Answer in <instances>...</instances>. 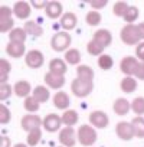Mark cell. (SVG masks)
<instances>
[{
    "label": "cell",
    "mask_w": 144,
    "mask_h": 147,
    "mask_svg": "<svg viewBox=\"0 0 144 147\" xmlns=\"http://www.w3.org/2000/svg\"><path fill=\"white\" fill-rule=\"evenodd\" d=\"M71 42L72 39L68 32H56L50 39V46L55 52H66L68 48L71 46Z\"/></svg>",
    "instance_id": "6da1fadb"
},
{
    "label": "cell",
    "mask_w": 144,
    "mask_h": 147,
    "mask_svg": "<svg viewBox=\"0 0 144 147\" xmlns=\"http://www.w3.org/2000/svg\"><path fill=\"white\" fill-rule=\"evenodd\" d=\"M97 138H98V134L94 127H91L88 124H82L78 128V141L81 143V146L89 147L97 141Z\"/></svg>",
    "instance_id": "7a4b0ae2"
},
{
    "label": "cell",
    "mask_w": 144,
    "mask_h": 147,
    "mask_svg": "<svg viewBox=\"0 0 144 147\" xmlns=\"http://www.w3.org/2000/svg\"><path fill=\"white\" fill-rule=\"evenodd\" d=\"M92 90H94V82H89V81H82V80L75 78L71 84V91L78 98L88 97L92 92Z\"/></svg>",
    "instance_id": "3957f363"
},
{
    "label": "cell",
    "mask_w": 144,
    "mask_h": 147,
    "mask_svg": "<svg viewBox=\"0 0 144 147\" xmlns=\"http://www.w3.org/2000/svg\"><path fill=\"white\" fill-rule=\"evenodd\" d=\"M121 40L125 43V45H138L141 38H140V33H138V29H137V25H125L122 29H121Z\"/></svg>",
    "instance_id": "277c9868"
},
{
    "label": "cell",
    "mask_w": 144,
    "mask_h": 147,
    "mask_svg": "<svg viewBox=\"0 0 144 147\" xmlns=\"http://www.w3.org/2000/svg\"><path fill=\"white\" fill-rule=\"evenodd\" d=\"M12 9L7 6H0V32L2 33H10L13 30V18H12Z\"/></svg>",
    "instance_id": "5b68a950"
},
{
    "label": "cell",
    "mask_w": 144,
    "mask_h": 147,
    "mask_svg": "<svg viewBox=\"0 0 144 147\" xmlns=\"http://www.w3.org/2000/svg\"><path fill=\"white\" fill-rule=\"evenodd\" d=\"M77 140H78V133H75L72 127H63L59 131V143L63 147H74L77 144Z\"/></svg>",
    "instance_id": "8992f818"
},
{
    "label": "cell",
    "mask_w": 144,
    "mask_h": 147,
    "mask_svg": "<svg viewBox=\"0 0 144 147\" xmlns=\"http://www.w3.org/2000/svg\"><path fill=\"white\" fill-rule=\"evenodd\" d=\"M138 61L134 56H124L120 62V69L125 77H135V72L138 68Z\"/></svg>",
    "instance_id": "52a82bcc"
},
{
    "label": "cell",
    "mask_w": 144,
    "mask_h": 147,
    "mask_svg": "<svg viewBox=\"0 0 144 147\" xmlns=\"http://www.w3.org/2000/svg\"><path fill=\"white\" fill-rule=\"evenodd\" d=\"M25 62H26V65H28L29 68L38 69V68H40V66L43 65L45 56H43V53H42L40 51L32 49V51H29V52L25 55Z\"/></svg>",
    "instance_id": "ba28073f"
},
{
    "label": "cell",
    "mask_w": 144,
    "mask_h": 147,
    "mask_svg": "<svg viewBox=\"0 0 144 147\" xmlns=\"http://www.w3.org/2000/svg\"><path fill=\"white\" fill-rule=\"evenodd\" d=\"M40 125H43V120L35 114H26L20 121V127L28 133L35 130V128H40Z\"/></svg>",
    "instance_id": "9c48e42d"
},
{
    "label": "cell",
    "mask_w": 144,
    "mask_h": 147,
    "mask_svg": "<svg viewBox=\"0 0 144 147\" xmlns=\"http://www.w3.org/2000/svg\"><path fill=\"white\" fill-rule=\"evenodd\" d=\"M115 133H117V136H118L121 140H124V141H128V140H131L133 137H135L133 124H131V123H127V121H120V123L115 125Z\"/></svg>",
    "instance_id": "30bf717a"
},
{
    "label": "cell",
    "mask_w": 144,
    "mask_h": 147,
    "mask_svg": "<svg viewBox=\"0 0 144 147\" xmlns=\"http://www.w3.org/2000/svg\"><path fill=\"white\" fill-rule=\"evenodd\" d=\"M88 118H89V123H91L94 127H97V128H105V127H108V124H110L108 115H107L104 111H100V110L92 111Z\"/></svg>",
    "instance_id": "8fae6325"
},
{
    "label": "cell",
    "mask_w": 144,
    "mask_h": 147,
    "mask_svg": "<svg viewBox=\"0 0 144 147\" xmlns=\"http://www.w3.org/2000/svg\"><path fill=\"white\" fill-rule=\"evenodd\" d=\"M61 125H62V118L58 114H53L52 113V114H49V115H46L43 118V128L46 131H49V133L58 131L61 128Z\"/></svg>",
    "instance_id": "7c38bea8"
},
{
    "label": "cell",
    "mask_w": 144,
    "mask_h": 147,
    "mask_svg": "<svg viewBox=\"0 0 144 147\" xmlns=\"http://www.w3.org/2000/svg\"><path fill=\"white\" fill-rule=\"evenodd\" d=\"M100 46H102L104 49L107 48V46H110L111 45V42H112V35H111V32L110 30H107V29H98L95 33H94V38H92Z\"/></svg>",
    "instance_id": "4fadbf2b"
},
{
    "label": "cell",
    "mask_w": 144,
    "mask_h": 147,
    "mask_svg": "<svg viewBox=\"0 0 144 147\" xmlns=\"http://www.w3.org/2000/svg\"><path fill=\"white\" fill-rule=\"evenodd\" d=\"M63 7H62V3L59 2H55V0H52V2H48L46 5V9H45V13L49 19H58V18H62L63 16Z\"/></svg>",
    "instance_id": "5bb4252c"
},
{
    "label": "cell",
    "mask_w": 144,
    "mask_h": 147,
    "mask_svg": "<svg viewBox=\"0 0 144 147\" xmlns=\"http://www.w3.org/2000/svg\"><path fill=\"white\" fill-rule=\"evenodd\" d=\"M45 82L52 90H61L65 85V77L56 75V74H52V72H48L45 75Z\"/></svg>",
    "instance_id": "9a60e30c"
},
{
    "label": "cell",
    "mask_w": 144,
    "mask_h": 147,
    "mask_svg": "<svg viewBox=\"0 0 144 147\" xmlns=\"http://www.w3.org/2000/svg\"><path fill=\"white\" fill-rule=\"evenodd\" d=\"M13 13L16 18L19 19H28L32 13V9H30V5L28 2H16L15 6H13Z\"/></svg>",
    "instance_id": "2e32d148"
},
{
    "label": "cell",
    "mask_w": 144,
    "mask_h": 147,
    "mask_svg": "<svg viewBox=\"0 0 144 147\" xmlns=\"http://www.w3.org/2000/svg\"><path fill=\"white\" fill-rule=\"evenodd\" d=\"M13 90H15V94H16L19 98H28V97H30V94L33 92L30 84H29L26 80H20V81H17V82L15 84Z\"/></svg>",
    "instance_id": "e0dca14e"
},
{
    "label": "cell",
    "mask_w": 144,
    "mask_h": 147,
    "mask_svg": "<svg viewBox=\"0 0 144 147\" xmlns=\"http://www.w3.org/2000/svg\"><path fill=\"white\" fill-rule=\"evenodd\" d=\"M68 71V66H66V62L63 59H59V58H55L49 62V72L52 74H56V75H62L65 77V74Z\"/></svg>",
    "instance_id": "ac0fdd59"
},
{
    "label": "cell",
    "mask_w": 144,
    "mask_h": 147,
    "mask_svg": "<svg viewBox=\"0 0 144 147\" xmlns=\"http://www.w3.org/2000/svg\"><path fill=\"white\" fill-rule=\"evenodd\" d=\"M77 23H78L77 15H75V13H72V12L63 13V16L61 18V26L65 29V32L75 29V28H77Z\"/></svg>",
    "instance_id": "d6986e66"
},
{
    "label": "cell",
    "mask_w": 144,
    "mask_h": 147,
    "mask_svg": "<svg viewBox=\"0 0 144 147\" xmlns=\"http://www.w3.org/2000/svg\"><path fill=\"white\" fill-rule=\"evenodd\" d=\"M112 110L117 115H127L128 111L131 110V102L127 101L125 98H117L114 101V105H112Z\"/></svg>",
    "instance_id": "ffe728a7"
},
{
    "label": "cell",
    "mask_w": 144,
    "mask_h": 147,
    "mask_svg": "<svg viewBox=\"0 0 144 147\" xmlns=\"http://www.w3.org/2000/svg\"><path fill=\"white\" fill-rule=\"evenodd\" d=\"M25 43H15V42H9L6 46V53L12 58H22L25 55Z\"/></svg>",
    "instance_id": "44dd1931"
},
{
    "label": "cell",
    "mask_w": 144,
    "mask_h": 147,
    "mask_svg": "<svg viewBox=\"0 0 144 147\" xmlns=\"http://www.w3.org/2000/svg\"><path fill=\"white\" fill-rule=\"evenodd\" d=\"M69 104H71V101H69V97H68L66 92L59 91V92H56V94L53 95V105H55L58 110L66 111L68 107H69Z\"/></svg>",
    "instance_id": "7402d4cb"
},
{
    "label": "cell",
    "mask_w": 144,
    "mask_h": 147,
    "mask_svg": "<svg viewBox=\"0 0 144 147\" xmlns=\"http://www.w3.org/2000/svg\"><path fill=\"white\" fill-rule=\"evenodd\" d=\"M61 118H62V124L65 127H74L78 123L79 115H78V113L75 110H66V111H63Z\"/></svg>",
    "instance_id": "603a6c76"
},
{
    "label": "cell",
    "mask_w": 144,
    "mask_h": 147,
    "mask_svg": "<svg viewBox=\"0 0 144 147\" xmlns=\"http://www.w3.org/2000/svg\"><path fill=\"white\" fill-rule=\"evenodd\" d=\"M77 78L82 81H89L94 82V71L88 65H79L77 68Z\"/></svg>",
    "instance_id": "cb8c5ba5"
},
{
    "label": "cell",
    "mask_w": 144,
    "mask_h": 147,
    "mask_svg": "<svg viewBox=\"0 0 144 147\" xmlns=\"http://www.w3.org/2000/svg\"><path fill=\"white\" fill-rule=\"evenodd\" d=\"M25 30H26L28 35H30V36H33V38H39V36L43 35L42 26H40L39 23H36L35 20H28V22L25 23Z\"/></svg>",
    "instance_id": "d4e9b609"
},
{
    "label": "cell",
    "mask_w": 144,
    "mask_h": 147,
    "mask_svg": "<svg viewBox=\"0 0 144 147\" xmlns=\"http://www.w3.org/2000/svg\"><path fill=\"white\" fill-rule=\"evenodd\" d=\"M120 88L122 92H127V94H131L137 90V80L134 77H124L121 80V84H120Z\"/></svg>",
    "instance_id": "484cf974"
},
{
    "label": "cell",
    "mask_w": 144,
    "mask_h": 147,
    "mask_svg": "<svg viewBox=\"0 0 144 147\" xmlns=\"http://www.w3.org/2000/svg\"><path fill=\"white\" fill-rule=\"evenodd\" d=\"M32 95L35 97V100L38 101V102H46L49 98H50V92H49V88H46V87H43V85H38L35 90H33V92H32Z\"/></svg>",
    "instance_id": "4316f807"
},
{
    "label": "cell",
    "mask_w": 144,
    "mask_h": 147,
    "mask_svg": "<svg viewBox=\"0 0 144 147\" xmlns=\"http://www.w3.org/2000/svg\"><path fill=\"white\" fill-rule=\"evenodd\" d=\"M28 38V33L25 29L22 28H15L10 33H9V42H15V43H25Z\"/></svg>",
    "instance_id": "83f0119b"
},
{
    "label": "cell",
    "mask_w": 144,
    "mask_h": 147,
    "mask_svg": "<svg viewBox=\"0 0 144 147\" xmlns=\"http://www.w3.org/2000/svg\"><path fill=\"white\" fill-rule=\"evenodd\" d=\"M65 62L69 65H78L81 62V52L75 48H71L65 52Z\"/></svg>",
    "instance_id": "f1b7e54d"
},
{
    "label": "cell",
    "mask_w": 144,
    "mask_h": 147,
    "mask_svg": "<svg viewBox=\"0 0 144 147\" xmlns=\"http://www.w3.org/2000/svg\"><path fill=\"white\" fill-rule=\"evenodd\" d=\"M12 69V65L7 59H0V84H7L9 72Z\"/></svg>",
    "instance_id": "f546056e"
},
{
    "label": "cell",
    "mask_w": 144,
    "mask_h": 147,
    "mask_svg": "<svg viewBox=\"0 0 144 147\" xmlns=\"http://www.w3.org/2000/svg\"><path fill=\"white\" fill-rule=\"evenodd\" d=\"M40 138H42V131H40V128H35V130L29 131V133H28V138H26L28 146H29V147L38 146L39 141H40Z\"/></svg>",
    "instance_id": "4dcf8cb0"
},
{
    "label": "cell",
    "mask_w": 144,
    "mask_h": 147,
    "mask_svg": "<svg viewBox=\"0 0 144 147\" xmlns=\"http://www.w3.org/2000/svg\"><path fill=\"white\" fill-rule=\"evenodd\" d=\"M23 107H25V110H26L29 114H33V113H36V111L39 110L40 102H38V101L35 100V97L30 95V97L25 98V101H23Z\"/></svg>",
    "instance_id": "1f68e13d"
},
{
    "label": "cell",
    "mask_w": 144,
    "mask_h": 147,
    "mask_svg": "<svg viewBox=\"0 0 144 147\" xmlns=\"http://www.w3.org/2000/svg\"><path fill=\"white\" fill-rule=\"evenodd\" d=\"M131 110L135 115H144V97H137L131 101Z\"/></svg>",
    "instance_id": "d6a6232c"
},
{
    "label": "cell",
    "mask_w": 144,
    "mask_h": 147,
    "mask_svg": "<svg viewBox=\"0 0 144 147\" xmlns=\"http://www.w3.org/2000/svg\"><path fill=\"white\" fill-rule=\"evenodd\" d=\"M133 127H134V134L138 138H144V118L143 117H135L131 121Z\"/></svg>",
    "instance_id": "836d02e7"
},
{
    "label": "cell",
    "mask_w": 144,
    "mask_h": 147,
    "mask_svg": "<svg viewBox=\"0 0 144 147\" xmlns=\"http://www.w3.org/2000/svg\"><path fill=\"white\" fill-rule=\"evenodd\" d=\"M138 15H140V10L135 7V6H130L125 16H124V20L127 25H134V22L138 19Z\"/></svg>",
    "instance_id": "e575fe53"
},
{
    "label": "cell",
    "mask_w": 144,
    "mask_h": 147,
    "mask_svg": "<svg viewBox=\"0 0 144 147\" xmlns=\"http://www.w3.org/2000/svg\"><path fill=\"white\" fill-rule=\"evenodd\" d=\"M85 20H87V23H88L89 26H98V25L101 23L102 18H101V13H100V12H97V10H91V12L87 13Z\"/></svg>",
    "instance_id": "d590c367"
},
{
    "label": "cell",
    "mask_w": 144,
    "mask_h": 147,
    "mask_svg": "<svg viewBox=\"0 0 144 147\" xmlns=\"http://www.w3.org/2000/svg\"><path fill=\"white\" fill-rule=\"evenodd\" d=\"M112 65H114V61H112V58H111L110 55L102 53V55L98 58V66H100L101 69H104V71H110V69L112 68Z\"/></svg>",
    "instance_id": "8d00e7d4"
},
{
    "label": "cell",
    "mask_w": 144,
    "mask_h": 147,
    "mask_svg": "<svg viewBox=\"0 0 144 147\" xmlns=\"http://www.w3.org/2000/svg\"><path fill=\"white\" fill-rule=\"evenodd\" d=\"M128 5L125 3V2H117L115 5H114V7H112V13H114V16H117V18H124L125 16V13H127V10H128Z\"/></svg>",
    "instance_id": "74e56055"
},
{
    "label": "cell",
    "mask_w": 144,
    "mask_h": 147,
    "mask_svg": "<svg viewBox=\"0 0 144 147\" xmlns=\"http://www.w3.org/2000/svg\"><path fill=\"white\" fill-rule=\"evenodd\" d=\"M87 51H88V53L92 55V56H101L102 52H104V48L100 46V45L92 39V40L88 42V45H87Z\"/></svg>",
    "instance_id": "f35d334b"
},
{
    "label": "cell",
    "mask_w": 144,
    "mask_h": 147,
    "mask_svg": "<svg viewBox=\"0 0 144 147\" xmlns=\"http://www.w3.org/2000/svg\"><path fill=\"white\" fill-rule=\"evenodd\" d=\"M10 118H12L10 110L5 104H2L0 105V124H7L10 121Z\"/></svg>",
    "instance_id": "ab89813d"
},
{
    "label": "cell",
    "mask_w": 144,
    "mask_h": 147,
    "mask_svg": "<svg viewBox=\"0 0 144 147\" xmlns=\"http://www.w3.org/2000/svg\"><path fill=\"white\" fill-rule=\"evenodd\" d=\"M13 92H15V90L9 84H0V100L2 101H6Z\"/></svg>",
    "instance_id": "60d3db41"
},
{
    "label": "cell",
    "mask_w": 144,
    "mask_h": 147,
    "mask_svg": "<svg viewBox=\"0 0 144 147\" xmlns=\"http://www.w3.org/2000/svg\"><path fill=\"white\" fill-rule=\"evenodd\" d=\"M89 5H91V7L94 10H98V9H102V7H105L108 5V0H92Z\"/></svg>",
    "instance_id": "b9f144b4"
},
{
    "label": "cell",
    "mask_w": 144,
    "mask_h": 147,
    "mask_svg": "<svg viewBox=\"0 0 144 147\" xmlns=\"http://www.w3.org/2000/svg\"><path fill=\"white\" fill-rule=\"evenodd\" d=\"M135 56L138 58V61L144 62V42H140L135 46Z\"/></svg>",
    "instance_id": "7bdbcfd3"
},
{
    "label": "cell",
    "mask_w": 144,
    "mask_h": 147,
    "mask_svg": "<svg viewBox=\"0 0 144 147\" xmlns=\"http://www.w3.org/2000/svg\"><path fill=\"white\" fill-rule=\"evenodd\" d=\"M137 80L140 81H144V62H140L138 63V68H137V72H135V77Z\"/></svg>",
    "instance_id": "ee69618b"
},
{
    "label": "cell",
    "mask_w": 144,
    "mask_h": 147,
    "mask_svg": "<svg viewBox=\"0 0 144 147\" xmlns=\"http://www.w3.org/2000/svg\"><path fill=\"white\" fill-rule=\"evenodd\" d=\"M35 9H46V5L48 2H39V0H33V2L30 3Z\"/></svg>",
    "instance_id": "f6af8a7d"
},
{
    "label": "cell",
    "mask_w": 144,
    "mask_h": 147,
    "mask_svg": "<svg viewBox=\"0 0 144 147\" xmlns=\"http://www.w3.org/2000/svg\"><path fill=\"white\" fill-rule=\"evenodd\" d=\"M137 29H138V33H140V38H141V40L144 42V22L138 23V25H137Z\"/></svg>",
    "instance_id": "bcb514c9"
},
{
    "label": "cell",
    "mask_w": 144,
    "mask_h": 147,
    "mask_svg": "<svg viewBox=\"0 0 144 147\" xmlns=\"http://www.w3.org/2000/svg\"><path fill=\"white\" fill-rule=\"evenodd\" d=\"M10 146H12V143H10L9 137L3 136V137H2V147H10Z\"/></svg>",
    "instance_id": "7dc6e473"
},
{
    "label": "cell",
    "mask_w": 144,
    "mask_h": 147,
    "mask_svg": "<svg viewBox=\"0 0 144 147\" xmlns=\"http://www.w3.org/2000/svg\"><path fill=\"white\" fill-rule=\"evenodd\" d=\"M13 147H29L28 144H23V143H17V144H15Z\"/></svg>",
    "instance_id": "c3c4849f"
},
{
    "label": "cell",
    "mask_w": 144,
    "mask_h": 147,
    "mask_svg": "<svg viewBox=\"0 0 144 147\" xmlns=\"http://www.w3.org/2000/svg\"><path fill=\"white\" fill-rule=\"evenodd\" d=\"M59 147H63V146H59Z\"/></svg>",
    "instance_id": "681fc988"
}]
</instances>
